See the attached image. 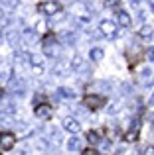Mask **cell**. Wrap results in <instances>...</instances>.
Returning a JSON list of instances; mask_svg holds the SVG:
<instances>
[{
  "label": "cell",
  "mask_w": 154,
  "mask_h": 155,
  "mask_svg": "<svg viewBox=\"0 0 154 155\" xmlns=\"http://www.w3.org/2000/svg\"><path fill=\"white\" fill-rule=\"evenodd\" d=\"M38 10L42 14H58L61 10V4L59 2H42V4H38Z\"/></svg>",
  "instance_id": "1"
},
{
  "label": "cell",
  "mask_w": 154,
  "mask_h": 155,
  "mask_svg": "<svg viewBox=\"0 0 154 155\" xmlns=\"http://www.w3.org/2000/svg\"><path fill=\"white\" fill-rule=\"evenodd\" d=\"M99 30L105 38H115V34H117V26L113 22H109V20H105V22L99 24Z\"/></svg>",
  "instance_id": "2"
},
{
  "label": "cell",
  "mask_w": 154,
  "mask_h": 155,
  "mask_svg": "<svg viewBox=\"0 0 154 155\" xmlns=\"http://www.w3.org/2000/svg\"><path fill=\"white\" fill-rule=\"evenodd\" d=\"M14 143H16L14 134H10V132H2L0 134V147L2 149H12Z\"/></svg>",
  "instance_id": "3"
},
{
  "label": "cell",
  "mask_w": 154,
  "mask_h": 155,
  "mask_svg": "<svg viewBox=\"0 0 154 155\" xmlns=\"http://www.w3.org/2000/svg\"><path fill=\"white\" fill-rule=\"evenodd\" d=\"M36 118H40V120H50L51 118V106L50 104L36 106Z\"/></svg>",
  "instance_id": "4"
},
{
  "label": "cell",
  "mask_w": 154,
  "mask_h": 155,
  "mask_svg": "<svg viewBox=\"0 0 154 155\" xmlns=\"http://www.w3.org/2000/svg\"><path fill=\"white\" fill-rule=\"evenodd\" d=\"M63 128H65L67 132H71V134H77L81 130V126H79V122H77L75 118H65V120H63Z\"/></svg>",
  "instance_id": "5"
},
{
  "label": "cell",
  "mask_w": 154,
  "mask_h": 155,
  "mask_svg": "<svg viewBox=\"0 0 154 155\" xmlns=\"http://www.w3.org/2000/svg\"><path fill=\"white\" fill-rule=\"evenodd\" d=\"M83 102L87 108H91V110H95V108H99L101 104H103V100L99 98V96H95V94H89V96H85L83 98Z\"/></svg>",
  "instance_id": "6"
},
{
  "label": "cell",
  "mask_w": 154,
  "mask_h": 155,
  "mask_svg": "<svg viewBox=\"0 0 154 155\" xmlns=\"http://www.w3.org/2000/svg\"><path fill=\"white\" fill-rule=\"evenodd\" d=\"M6 39H8V43H10V45H18V41H20V34L18 31H8L6 34Z\"/></svg>",
  "instance_id": "7"
},
{
  "label": "cell",
  "mask_w": 154,
  "mask_h": 155,
  "mask_svg": "<svg viewBox=\"0 0 154 155\" xmlns=\"http://www.w3.org/2000/svg\"><path fill=\"white\" fill-rule=\"evenodd\" d=\"M79 147H81V140H79V137H71V140H67V149H69V151H77Z\"/></svg>",
  "instance_id": "8"
},
{
  "label": "cell",
  "mask_w": 154,
  "mask_h": 155,
  "mask_svg": "<svg viewBox=\"0 0 154 155\" xmlns=\"http://www.w3.org/2000/svg\"><path fill=\"white\" fill-rule=\"evenodd\" d=\"M34 149L36 151H46L47 149V141L44 140V137H38V140L34 141Z\"/></svg>",
  "instance_id": "9"
},
{
  "label": "cell",
  "mask_w": 154,
  "mask_h": 155,
  "mask_svg": "<svg viewBox=\"0 0 154 155\" xmlns=\"http://www.w3.org/2000/svg\"><path fill=\"white\" fill-rule=\"evenodd\" d=\"M10 73H12L10 65H6V63H0V77H2V79H8V77H10Z\"/></svg>",
  "instance_id": "10"
},
{
  "label": "cell",
  "mask_w": 154,
  "mask_h": 155,
  "mask_svg": "<svg viewBox=\"0 0 154 155\" xmlns=\"http://www.w3.org/2000/svg\"><path fill=\"white\" fill-rule=\"evenodd\" d=\"M138 128H140V126L136 124L135 130H132V132H128L127 136H124V140H127V141H136V137H138Z\"/></svg>",
  "instance_id": "11"
},
{
  "label": "cell",
  "mask_w": 154,
  "mask_h": 155,
  "mask_svg": "<svg viewBox=\"0 0 154 155\" xmlns=\"http://www.w3.org/2000/svg\"><path fill=\"white\" fill-rule=\"evenodd\" d=\"M119 22H121V26H124V28L131 26V18H128L124 12H121V14H119Z\"/></svg>",
  "instance_id": "12"
},
{
  "label": "cell",
  "mask_w": 154,
  "mask_h": 155,
  "mask_svg": "<svg viewBox=\"0 0 154 155\" xmlns=\"http://www.w3.org/2000/svg\"><path fill=\"white\" fill-rule=\"evenodd\" d=\"M140 35H142L144 39H150L152 38V28L150 26H144L142 30H140Z\"/></svg>",
  "instance_id": "13"
},
{
  "label": "cell",
  "mask_w": 154,
  "mask_h": 155,
  "mask_svg": "<svg viewBox=\"0 0 154 155\" xmlns=\"http://www.w3.org/2000/svg\"><path fill=\"white\" fill-rule=\"evenodd\" d=\"M54 73H55V75H63V73H65V65H63V63H58L54 67Z\"/></svg>",
  "instance_id": "14"
},
{
  "label": "cell",
  "mask_w": 154,
  "mask_h": 155,
  "mask_svg": "<svg viewBox=\"0 0 154 155\" xmlns=\"http://www.w3.org/2000/svg\"><path fill=\"white\" fill-rule=\"evenodd\" d=\"M51 134H54V143L59 145V143H61V136H59V132H58V130H51Z\"/></svg>",
  "instance_id": "15"
},
{
  "label": "cell",
  "mask_w": 154,
  "mask_h": 155,
  "mask_svg": "<svg viewBox=\"0 0 154 155\" xmlns=\"http://www.w3.org/2000/svg\"><path fill=\"white\" fill-rule=\"evenodd\" d=\"M91 57H93L95 61H99L101 57H103V51H101V49H93V51H91Z\"/></svg>",
  "instance_id": "16"
},
{
  "label": "cell",
  "mask_w": 154,
  "mask_h": 155,
  "mask_svg": "<svg viewBox=\"0 0 154 155\" xmlns=\"http://www.w3.org/2000/svg\"><path fill=\"white\" fill-rule=\"evenodd\" d=\"M87 137H89V141H91V143H97V141H99V137H97V134H95V132H89V134H87Z\"/></svg>",
  "instance_id": "17"
},
{
  "label": "cell",
  "mask_w": 154,
  "mask_h": 155,
  "mask_svg": "<svg viewBox=\"0 0 154 155\" xmlns=\"http://www.w3.org/2000/svg\"><path fill=\"white\" fill-rule=\"evenodd\" d=\"M0 2H4L6 6H10V8H16V6H18V0H0Z\"/></svg>",
  "instance_id": "18"
},
{
  "label": "cell",
  "mask_w": 154,
  "mask_h": 155,
  "mask_svg": "<svg viewBox=\"0 0 154 155\" xmlns=\"http://www.w3.org/2000/svg\"><path fill=\"white\" fill-rule=\"evenodd\" d=\"M83 155H99V151H95V149L89 147V149H85V151H83Z\"/></svg>",
  "instance_id": "19"
},
{
  "label": "cell",
  "mask_w": 154,
  "mask_h": 155,
  "mask_svg": "<svg viewBox=\"0 0 154 155\" xmlns=\"http://www.w3.org/2000/svg\"><path fill=\"white\" fill-rule=\"evenodd\" d=\"M38 31H46V22H38Z\"/></svg>",
  "instance_id": "20"
},
{
  "label": "cell",
  "mask_w": 154,
  "mask_h": 155,
  "mask_svg": "<svg viewBox=\"0 0 154 155\" xmlns=\"http://www.w3.org/2000/svg\"><path fill=\"white\" fill-rule=\"evenodd\" d=\"M148 57H150V61H154V49H152V47L148 49Z\"/></svg>",
  "instance_id": "21"
},
{
  "label": "cell",
  "mask_w": 154,
  "mask_h": 155,
  "mask_svg": "<svg viewBox=\"0 0 154 155\" xmlns=\"http://www.w3.org/2000/svg\"><path fill=\"white\" fill-rule=\"evenodd\" d=\"M150 104H154V94H152V98H150Z\"/></svg>",
  "instance_id": "22"
},
{
  "label": "cell",
  "mask_w": 154,
  "mask_h": 155,
  "mask_svg": "<svg viewBox=\"0 0 154 155\" xmlns=\"http://www.w3.org/2000/svg\"><path fill=\"white\" fill-rule=\"evenodd\" d=\"M2 14H4V12H2V8H0V18H2Z\"/></svg>",
  "instance_id": "23"
},
{
  "label": "cell",
  "mask_w": 154,
  "mask_h": 155,
  "mask_svg": "<svg viewBox=\"0 0 154 155\" xmlns=\"http://www.w3.org/2000/svg\"><path fill=\"white\" fill-rule=\"evenodd\" d=\"M0 43H2V31H0Z\"/></svg>",
  "instance_id": "24"
},
{
  "label": "cell",
  "mask_w": 154,
  "mask_h": 155,
  "mask_svg": "<svg viewBox=\"0 0 154 155\" xmlns=\"http://www.w3.org/2000/svg\"><path fill=\"white\" fill-rule=\"evenodd\" d=\"M0 98H2V91H0Z\"/></svg>",
  "instance_id": "25"
}]
</instances>
